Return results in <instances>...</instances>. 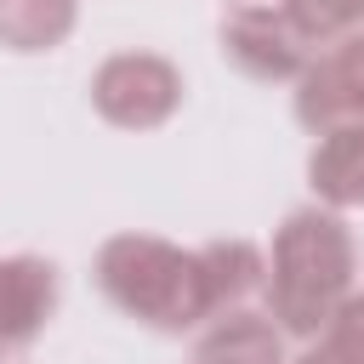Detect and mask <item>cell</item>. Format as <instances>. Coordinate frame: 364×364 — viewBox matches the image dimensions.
Returning <instances> with one entry per match:
<instances>
[{
    "label": "cell",
    "instance_id": "6da1fadb",
    "mask_svg": "<svg viewBox=\"0 0 364 364\" xmlns=\"http://www.w3.org/2000/svg\"><path fill=\"white\" fill-rule=\"evenodd\" d=\"M358 290V239L347 228L341 210L330 205H296L279 228H273V250H267V313L284 336L313 341L336 307Z\"/></svg>",
    "mask_w": 364,
    "mask_h": 364
},
{
    "label": "cell",
    "instance_id": "7a4b0ae2",
    "mask_svg": "<svg viewBox=\"0 0 364 364\" xmlns=\"http://www.w3.org/2000/svg\"><path fill=\"white\" fill-rule=\"evenodd\" d=\"M91 279L114 313H125L159 336H182V330H199L216 318L199 245L182 250L159 233H114V239H102Z\"/></svg>",
    "mask_w": 364,
    "mask_h": 364
},
{
    "label": "cell",
    "instance_id": "3957f363",
    "mask_svg": "<svg viewBox=\"0 0 364 364\" xmlns=\"http://www.w3.org/2000/svg\"><path fill=\"white\" fill-rule=\"evenodd\" d=\"M91 108L114 131H159L182 108V68L159 51H114L91 74Z\"/></svg>",
    "mask_w": 364,
    "mask_h": 364
},
{
    "label": "cell",
    "instance_id": "277c9868",
    "mask_svg": "<svg viewBox=\"0 0 364 364\" xmlns=\"http://www.w3.org/2000/svg\"><path fill=\"white\" fill-rule=\"evenodd\" d=\"M216 51L233 74L256 80V85H296L307 74V63L318 57L301 28L284 17V6L273 0H250V6H228V17L216 23Z\"/></svg>",
    "mask_w": 364,
    "mask_h": 364
},
{
    "label": "cell",
    "instance_id": "5b68a950",
    "mask_svg": "<svg viewBox=\"0 0 364 364\" xmlns=\"http://www.w3.org/2000/svg\"><path fill=\"white\" fill-rule=\"evenodd\" d=\"M296 119L318 136L330 125H364V28L324 46L296 80Z\"/></svg>",
    "mask_w": 364,
    "mask_h": 364
},
{
    "label": "cell",
    "instance_id": "8992f818",
    "mask_svg": "<svg viewBox=\"0 0 364 364\" xmlns=\"http://www.w3.org/2000/svg\"><path fill=\"white\" fill-rule=\"evenodd\" d=\"M63 273L46 256H0V364L28 353L57 318Z\"/></svg>",
    "mask_w": 364,
    "mask_h": 364
},
{
    "label": "cell",
    "instance_id": "52a82bcc",
    "mask_svg": "<svg viewBox=\"0 0 364 364\" xmlns=\"http://www.w3.org/2000/svg\"><path fill=\"white\" fill-rule=\"evenodd\" d=\"M188 364H284V330L273 324V313L233 307V313L199 324Z\"/></svg>",
    "mask_w": 364,
    "mask_h": 364
},
{
    "label": "cell",
    "instance_id": "ba28073f",
    "mask_svg": "<svg viewBox=\"0 0 364 364\" xmlns=\"http://www.w3.org/2000/svg\"><path fill=\"white\" fill-rule=\"evenodd\" d=\"M307 188L330 210H358L364 205V125L318 131V142L307 154Z\"/></svg>",
    "mask_w": 364,
    "mask_h": 364
},
{
    "label": "cell",
    "instance_id": "9c48e42d",
    "mask_svg": "<svg viewBox=\"0 0 364 364\" xmlns=\"http://www.w3.org/2000/svg\"><path fill=\"white\" fill-rule=\"evenodd\" d=\"M74 23H80L74 0H0V46L23 57L57 51L74 34Z\"/></svg>",
    "mask_w": 364,
    "mask_h": 364
},
{
    "label": "cell",
    "instance_id": "30bf717a",
    "mask_svg": "<svg viewBox=\"0 0 364 364\" xmlns=\"http://www.w3.org/2000/svg\"><path fill=\"white\" fill-rule=\"evenodd\" d=\"M279 6L301 28V40L313 51H324V46H336V40L364 28V0H279Z\"/></svg>",
    "mask_w": 364,
    "mask_h": 364
},
{
    "label": "cell",
    "instance_id": "8fae6325",
    "mask_svg": "<svg viewBox=\"0 0 364 364\" xmlns=\"http://www.w3.org/2000/svg\"><path fill=\"white\" fill-rule=\"evenodd\" d=\"M301 364H364V290L336 307V318L307 341Z\"/></svg>",
    "mask_w": 364,
    "mask_h": 364
},
{
    "label": "cell",
    "instance_id": "7c38bea8",
    "mask_svg": "<svg viewBox=\"0 0 364 364\" xmlns=\"http://www.w3.org/2000/svg\"><path fill=\"white\" fill-rule=\"evenodd\" d=\"M284 364H301V358H284Z\"/></svg>",
    "mask_w": 364,
    "mask_h": 364
},
{
    "label": "cell",
    "instance_id": "4fadbf2b",
    "mask_svg": "<svg viewBox=\"0 0 364 364\" xmlns=\"http://www.w3.org/2000/svg\"><path fill=\"white\" fill-rule=\"evenodd\" d=\"M233 6H250V0H233Z\"/></svg>",
    "mask_w": 364,
    "mask_h": 364
}]
</instances>
